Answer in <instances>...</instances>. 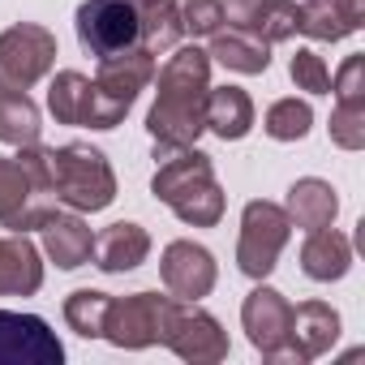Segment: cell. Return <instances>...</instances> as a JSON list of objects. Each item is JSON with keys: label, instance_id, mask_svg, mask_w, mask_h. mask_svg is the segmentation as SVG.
<instances>
[{"label": "cell", "instance_id": "29", "mask_svg": "<svg viewBox=\"0 0 365 365\" xmlns=\"http://www.w3.org/2000/svg\"><path fill=\"white\" fill-rule=\"evenodd\" d=\"M180 39V22H176V14H172V0H159V5H150V9H142V43L159 56V52H168V48H176Z\"/></svg>", "mask_w": 365, "mask_h": 365}, {"label": "cell", "instance_id": "17", "mask_svg": "<svg viewBox=\"0 0 365 365\" xmlns=\"http://www.w3.org/2000/svg\"><path fill=\"white\" fill-rule=\"evenodd\" d=\"M43 237V254L61 267V271H78L91 262V245H95V232L91 224L78 215V211H52L39 228Z\"/></svg>", "mask_w": 365, "mask_h": 365}, {"label": "cell", "instance_id": "14", "mask_svg": "<svg viewBox=\"0 0 365 365\" xmlns=\"http://www.w3.org/2000/svg\"><path fill=\"white\" fill-rule=\"evenodd\" d=\"M335 339H339V314H335V305H327V301H301V305H292L288 344H284L279 361H292V365L318 361L322 352L335 348Z\"/></svg>", "mask_w": 365, "mask_h": 365}, {"label": "cell", "instance_id": "15", "mask_svg": "<svg viewBox=\"0 0 365 365\" xmlns=\"http://www.w3.org/2000/svg\"><path fill=\"white\" fill-rule=\"evenodd\" d=\"M365 26V0H305L297 5V31L318 43H339Z\"/></svg>", "mask_w": 365, "mask_h": 365}, {"label": "cell", "instance_id": "22", "mask_svg": "<svg viewBox=\"0 0 365 365\" xmlns=\"http://www.w3.org/2000/svg\"><path fill=\"white\" fill-rule=\"evenodd\" d=\"M207 129L224 142H241L254 129V99L241 86H211L207 91Z\"/></svg>", "mask_w": 365, "mask_h": 365}, {"label": "cell", "instance_id": "21", "mask_svg": "<svg viewBox=\"0 0 365 365\" xmlns=\"http://www.w3.org/2000/svg\"><path fill=\"white\" fill-rule=\"evenodd\" d=\"M48 112L56 116V125H78L91 129L95 116V82L78 69H61L48 86Z\"/></svg>", "mask_w": 365, "mask_h": 365}, {"label": "cell", "instance_id": "9", "mask_svg": "<svg viewBox=\"0 0 365 365\" xmlns=\"http://www.w3.org/2000/svg\"><path fill=\"white\" fill-rule=\"evenodd\" d=\"M163 348H172L180 361L215 365V361L228 356V331H224L220 318H215L211 309H202L198 301H172L168 327H163Z\"/></svg>", "mask_w": 365, "mask_h": 365}, {"label": "cell", "instance_id": "27", "mask_svg": "<svg viewBox=\"0 0 365 365\" xmlns=\"http://www.w3.org/2000/svg\"><path fill=\"white\" fill-rule=\"evenodd\" d=\"M245 35L262 39V43H284L297 35V0H267L254 14V22L245 26Z\"/></svg>", "mask_w": 365, "mask_h": 365}, {"label": "cell", "instance_id": "3", "mask_svg": "<svg viewBox=\"0 0 365 365\" xmlns=\"http://www.w3.org/2000/svg\"><path fill=\"white\" fill-rule=\"evenodd\" d=\"M48 172H52V198L78 215L108 211L116 198V172L103 150L69 142V146H48Z\"/></svg>", "mask_w": 365, "mask_h": 365}, {"label": "cell", "instance_id": "5", "mask_svg": "<svg viewBox=\"0 0 365 365\" xmlns=\"http://www.w3.org/2000/svg\"><path fill=\"white\" fill-rule=\"evenodd\" d=\"M292 237V220L279 202L254 198L241 211V237H237V271L250 279H267L279 267V254Z\"/></svg>", "mask_w": 365, "mask_h": 365}, {"label": "cell", "instance_id": "24", "mask_svg": "<svg viewBox=\"0 0 365 365\" xmlns=\"http://www.w3.org/2000/svg\"><path fill=\"white\" fill-rule=\"evenodd\" d=\"M43 133V112L26 91H0V142L31 146Z\"/></svg>", "mask_w": 365, "mask_h": 365}, {"label": "cell", "instance_id": "26", "mask_svg": "<svg viewBox=\"0 0 365 365\" xmlns=\"http://www.w3.org/2000/svg\"><path fill=\"white\" fill-rule=\"evenodd\" d=\"M262 129H267V138H275V142H301L309 129H314V108L305 103V99H275L271 108H267V116H262Z\"/></svg>", "mask_w": 365, "mask_h": 365}, {"label": "cell", "instance_id": "7", "mask_svg": "<svg viewBox=\"0 0 365 365\" xmlns=\"http://www.w3.org/2000/svg\"><path fill=\"white\" fill-rule=\"evenodd\" d=\"M56 35L39 22L0 31V91H31L56 65Z\"/></svg>", "mask_w": 365, "mask_h": 365}, {"label": "cell", "instance_id": "10", "mask_svg": "<svg viewBox=\"0 0 365 365\" xmlns=\"http://www.w3.org/2000/svg\"><path fill=\"white\" fill-rule=\"evenodd\" d=\"M52 211H56V198L35 185L31 172L14 155H0V228L39 232Z\"/></svg>", "mask_w": 365, "mask_h": 365}, {"label": "cell", "instance_id": "2", "mask_svg": "<svg viewBox=\"0 0 365 365\" xmlns=\"http://www.w3.org/2000/svg\"><path fill=\"white\" fill-rule=\"evenodd\" d=\"M150 194L190 228H215L224 220V190L215 180V163L198 146H180L159 155V168L150 176Z\"/></svg>", "mask_w": 365, "mask_h": 365}, {"label": "cell", "instance_id": "18", "mask_svg": "<svg viewBox=\"0 0 365 365\" xmlns=\"http://www.w3.org/2000/svg\"><path fill=\"white\" fill-rule=\"evenodd\" d=\"M43 288V254L26 232L0 237V297H35Z\"/></svg>", "mask_w": 365, "mask_h": 365}, {"label": "cell", "instance_id": "28", "mask_svg": "<svg viewBox=\"0 0 365 365\" xmlns=\"http://www.w3.org/2000/svg\"><path fill=\"white\" fill-rule=\"evenodd\" d=\"M172 14H176L180 35H185V39H211L224 26L220 0H172Z\"/></svg>", "mask_w": 365, "mask_h": 365}, {"label": "cell", "instance_id": "16", "mask_svg": "<svg viewBox=\"0 0 365 365\" xmlns=\"http://www.w3.org/2000/svg\"><path fill=\"white\" fill-rule=\"evenodd\" d=\"M91 258L103 275H125V271H138L146 258H150V232L133 220H120V224H108L95 245H91Z\"/></svg>", "mask_w": 365, "mask_h": 365}, {"label": "cell", "instance_id": "6", "mask_svg": "<svg viewBox=\"0 0 365 365\" xmlns=\"http://www.w3.org/2000/svg\"><path fill=\"white\" fill-rule=\"evenodd\" d=\"M172 301H176V297H163V292L112 297L108 318H103V335H99V339H108L112 348H125V352H142V348L163 344V327H168Z\"/></svg>", "mask_w": 365, "mask_h": 365}, {"label": "cell", "instance_id": "23", "mask_svg": "<svg viewBox=\"0 0 365 365\" xmlns=\"http://www.w3.org/2000/svg\"><path fill=\"white\" fill-rule=\"evenodd\" d=\"M207 56H211L215 65L232 69V73H245V78L271 69V43H262V39H254V35H245V31H215Z\"/></svg>", "mask_w": 365, "mask_h": 365}, {"label": "cell", "instance_id": "30", "mask_svg": "<svg viewBox=\"0 0 365 365\" xmlns=\"http://www.w3.org/2000/svg\"><path fill=\"white\" fill-rule=\"evenodd\" d=\"M288 78L297 82V91L331 95V69H327V61H322L314 48H297V52H292V61H288Z\"/></svg>", "mask_w": 365, "mask_h": 365}, {"label": "cell", "instance_id": "8", "mask_svg": "<svg viewBox=\"0 0 365 365\" xmlns=\"http://www.w3.org/2000/svg\"><path fill=\"white\" fill-rule=\"evenodd\" d=\"M73 31H78V43L103 61L142 43V14L125 0H82L73 14Z\"/></svg>", "mask_w": 365, "mask_h": 365}, {"label": "cell", "instance_id": "25", "mask_svg": "<svg viewBox=\"0 0 365 365\" xmlns=\"http://www.w3.org/2000/svg\"><path fill=\"white\" fill-rule=\"evenodd\" d=\"M108 305H112L108 292H99V288H78V292L65 297V309H61V314H65V322H69L73 335H82V339H99V335H103Z\"/></svg>", "mask_w": 365, "mask_h": 365}, {"label": "cell", "instance_id": "34", "mask_svg": "<svg viewBox=\"0 0 365 365\" xmlns=\"http://www.w3.org/2000/svg\"><path fill=\"white\" fill-rule=\"evenodd\" d=\"M125 5H133V9L142 14V9H150V5H159V0H125Z\"/></svg>", "mask_w": 365, "mask_h": 365}, {"label": "cell", "instance_id": "4", "mask_svg": "<svg viewBox=\"0 0 365 365\" xmlns=\"http://www.w3.org/2000/svg\"><path fill=\"white\" fill-rule=\"evenodd\" d=\"M155 52L146 43L129 48V52H116V56H103L99 61V73L91 78L95 82V116H91V129H116L129 108L138 103V95L155 82Z\"/></svg>", "mask_w": 365, "mask_h": 365}, {"label": "cell", "instance_id": "33", "mask_svg": "<svg viewBox=\"0 0 365 365\" xmlns=\"http://www.w3.org/2000/svg\"><path fill=\"white\" fill-rule=\"evenodd\" d=\"M262 5H267V0H220V9H224V22H232V31H245Z\"/></svg>", "mask_w": 365, "mask_h": 365}, {"label": "cell", "instance_id": "31", "mask_svg": "<svg viewBox=\"0 0 365 365\" xmlns=\"http://www.w3.org/2000/svg\"><path fill=\"white\" fill-rule=\"evenodd\" d=\"M331 95H335V103L365 108V56L361 52L339 65V73L331 78Z\"/></svg>", "mask_w": 365, "mask_h": 365}, {"label": "cell", "instance_id": "32", "mask_svg": "<svg viewBox=\"0 0 365 365\" xmlns=\"http://www.w3.org/2000/svg\"><path fill=\"white\" fill-rule=\"evenodd\" d=\"M327 129H331V142H335L339 150H361V146H365V108L335 103Z\"/></svg>", "mask_w": 365, "mask_h": 365}, {"label": "cell", "instance_id": "1", "mask_svg": "<svg viewBox=\"0 0 365 365\" xmlns=\"http://www.w3.org/2000/svg\"><path fill=\"white\" fill-rule=\"evenodd\" d=\"M155 103L146 112V133L155 142V159L180 146H198L207 133V91H211V56L194 43L172 48L163 69H155Z\"/></svg>", "mask_w": 365, "mask_h": 365}, {"label": "cell", "instance_id": "20", "mask_svg": "<svg viewBox=\"0 0 365 365\" xmlns=\"http://www.w3.org/2000/svg\"><path fill=\"white\" fill-rule=\"evenodd\" d=\"M352 267V241L335 228H314L301 245V271L314 279V284H331V279H344Z\"/></svg>", "mask_w": 365, "mask_h": 365}, {"label": "cell", "instance_id": "13", "mask_svg": "<svg viewBox=\"0 0 365 365\" xmlns=\"http://www.w3.org/2000/svg\"><path fill=\"white\" fill-rule=\"evenodd\" d=\"M288 318H292V305L279 288L262 284L241 301V327L250 335V344L267 356V361H279L284 344H288Z\"/></svg>", "mask_w": 365, "mask_h": 365}, {"label": "cell", "instance_id": "19", "mask_svg": "<svg viewBox=\"0 0 365 365\" xmlns=\"http://www.w3.org/2000/svg\"><path fill=\"white\" fill-rule=\"evenodd\" d=\"M284 211H288V220H292L297 228H305V232L331 228L335 215H339V194H335L331 180H322V176H301V180H292V185H288Z\"/></svg>", "mask_w": 365, "mask_h": 365}, {"label": "cell", "instance_id": "12", "mask_svg": "<svg viewBox=\"0 0 365 365\" xmlns=\"http://www.w3.org/2000/svg\"><path fill=\"white\" fill-rule=\"evenodd\" d=\"M159 279H163L168 297H176V301H202V297H211V288L220 279V262L198 241H172L159 258Z\"/></svg>", "mask_w": 365, "mask_h": 365}, {"label": "cell", "instance_id": "11", "mask_svg": "<svg viewBox=\"0 0 365 365\" xmlns=\"http://www.w3.org/2000/svg\"><path fill=\"white\" fill-rule=\"evenodd\" d=\"M65 344L39 314L0 309V365H61Z\"/></svg>", "mask_w": 365, "mask_h": 365}]
</instances>
